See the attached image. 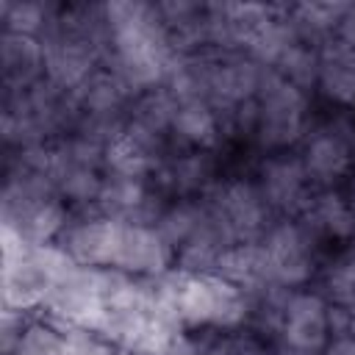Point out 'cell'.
Wrapping results in <instances>:
<instances>
[{
  "instance_id": "obj_1",
  "label": "cell",
  "mask_w": 355,
  "mask_h": 355,
  "mask_svg": "<svg viewBox=\"0 0 355 355\" xmlns=\"http://www.w3.org/2000/svg\"><path fill=\"white\" fill-rule=\"evenodd\" d=\"M105 58L103 67L116 72L133 92L144 94L166 83L180 58L155 3L114 0L103 3Z\"/></svg>"
},
{
  "instance_id": "obj_2",
  "label": "cell",
  "mask_w": 355,
  "mask_h": 355,
  "mask_svg": "<svg viewBox=\"0 0 355 355\" xmlns=\"http://www.w3.org/2000/svg\"><path fill=\"white\" fill-rule=\"evenodd\" d=\"M58 247L80 266L114 269L147 280L161 277L175 263L169 244L153 225L125 222L97 211L69 222L58 239Z\"/></svg>"
},
{
  "instance_id": "obj_3",
  "label": "cell",
  "mask_w": 355,
  "mask_h": 355,
  "mask_svg": "<svg viewBox=\"0 0 355 355\" xmlns=\"http://www.w3.org/2000/svg\"><path fill=\"white\" fill-rule=\"evenodd\" d=\"M155 291L183 330H236L250 319V297L216 272L169 269Z\"/></svg>"
},
{
  "instance_id": "obj_4",
  "label": "cell",
  "mask_w": 355,
  "mask_h": 355,
  "mask_svg": "<svg viewBox=\"0 0 355 355\" xmlns=\"http://www.w3.org/2000/svg\"><path fill=\"white\" fill-rule=\"evenodd\" d=\"M75 261L58 244H28L3 227V305L14 313L44 308Z\"/></svg>"
},
{
  "instance_id": "obj_5",
  "label": "cell",
  "mask_w": 355,
  "mask_h": 355,
  "mask_svg": "<svg viewBox=\"0 0 355 355\" xmlns=\"http://www.w3.org/2000/svg\"><path fill=\"white\" fill-rule=\"evenodd\" d=\"M308 133V97L272 69L252 100V130L250 136L263 150H286Z\"/></svg>"
},
{
  "instance_id": "obj_6",
  "label": "cell",
  "mask_w": 355,
  "mask_h": 355,
  "mask_svg": "<svg viewBox=\"0 0 355 355\" xmlns=\"http://www.w3.org/2000/svg\"><path fill=\"white\" fill-rule=\"evenodd\" d=\"M205 205L211 216L219 222V227L227 233L233 244L239 241H261L272 222V208L266 205L261 189L244 178H230V180H216L205 191Z\"/></svg>"
},
{
  "instance_id": "obj_7",
  "label": "cell",
  "mask_w": 355,
  "mask_h": 355,
  "mask_svg": "<svg viewBox=\"0 0 355 355\" xmlns=\"http://www.w3.org/2000/svg\"><path fill=\"white\" fill-rule=\"evenodd\" d=\"M275 355H324L330 341V305L316 291H288L275 324Z\"/></svg>"
},
{
  "instance_id": "obj_8",
  "label": "cell",
  "mask_w": 355,
  "mask_h": 355,
  "mask_svg": "<svg viewBox=\"0 0 355 355\" xmlns=\"http://www.w3.org/2000/svg\"><path fill=\"white\" fill-rule=\"evenodd\" d=\"M300 161L313 186L330 189L355 166V125L344 116H336L308 130Z\"/></svg>"
},
{
  "instance_id": "obj_9",
  "label": "cell",
  "mask_w": 355,
  "mask_h": 355,
  "mask_svg": "<svg viewBox=\"0 0 355 355\" xmlns=\"http://www.w3.org/2000/svg\"><path fill=\"white\" fill-rule=\"evenodd\" d=\"M277 286H305L316 272V241L297 219H280L261 239Z\"/></svg>"
},
{
  "instance_id": "obj_10",
  "label": "cell",
  "mask_w": 355,
  "mask_h": 355,
  "mask_svg": "<svg viewBox=\"0 0 355 355\" xmlns=\"http://www.w3.org/2000/svg\"><path fill=\"white\" fill-rule=\"evenodd\" d=\"M255 186L261 189L266 205L275 214H288V216H297L313 194V183L308 180L300 155H288V153H275L263 158Z\"/></svg>"
},
{
  "instance_id": "obj_11",
  "label": "cell",
  "mask_w": 355,
  "mask_h": 355,
  "mask_svg": "<svg viewBox=\"0 0 355 355\" xmlns=\"http://www.w3.org/2000/svg\"><path fill=\"white\" fill-rule=\"evenodd\" d=\"M166 205L158 200V194L150 189V180L144 178H125L105 172L100 197L92 211L125 219V222H139V225H155Z\"/></svg>"
},
{
  "instance_id": "obj_12",
  "label": "cell",
  "mask_w": 355,
  "mask_h": 355,
  "mask_svg": "<svg viewBox=\"0 0 355 355\" xmlns=\"http://www.w3.org/2000/svg\"><path fill=\"white\" fill-rule=\"evenodd\" d=\"M161 164H164V141L139 130L130 122L105 144V172L153 180Z\"/></svg>"
},
{
  "instance_id": "obj_13",
  "label": "cell",
  "mask_w": 355,
  "mask_h": 355,
  "mask_svg": "<svg viewBox=\"0 0 355 355\" xmlns=\"http://www.w3.org/2000/svg\"><path fill=\"white\" fill-rule=\"evenodd\" d=\"M153 183L175 200H197L216 183V164L208 150H186L164 158Z\"/></svg>"
},
{
  "instance_id": "obj_14",
  "label": "cell",
  "mask_w": 355,
  "mask_h": 355,
  "mask_svg": "<svg viewBox=\"0 0 355 355\" xmlns=\"http://www.w3.org/2000/svg\"><path fill=\"white\" fill-rule=\"evenodd\" d=\"M313 241H352L355 239V208L349 200L333 189H319L311 194L305 208L294 216Z\"/></svg>"
},
{
  "instance_id": "obj_15",
  "label": "cell",
  "mask_w": 355,
  "mask_h": 355,
  "mask_svg": "<svg viewBox=\"0 0 355 355\" xmlns=\"http://www.w3.org/2000/svg\"><path fill=\"white\" fill-rule=\"evenodd\" d=\"M216 275H222L225 280H230L233 286H239L250 300L275 288V277L269 269V258L263 250V241H239L230 244L222 258L214 266Z\"/></svg>"
},
{
  "instance_id": "obj_16",
  "label": "cell",
  "mask_w": 355,
  "mask_h": 355,
  "mask_svg": "<svg viewBox=\"0 0 355 355\" xmlns=\"http://www.w3.org/2000/svg\"><path fill=\"white\" fill-rule=\"evenodd\" d=\"M0 67L6 94L25 92L44 80V47L36 36L3 33L0 42Z\"/></svg>"
},
{
  "instance_id": "obj_17",
  "label": "cell",
  "mask_w": 355,
  "mask_h": 355,
  "mask_svg": "<svg viewBox=\"0 0 355 355\" xmlns=\"http://www.w3.org/2000/svg\"><path fill=\"white\" fill-rule=\"evenodd\" d=\"M322 94L338 105H355V50L338 39H327L319 47V80Z\"/></svg>"
},
{
  "instance_id": "obj_18",
  "label": "cell",
  "mask_w": 355,
  "mask_h": 355,
  "mask_svg": "<svg viewBox=\"0 0 355 355\" xmlns=\"http://www.w3.org/2000/svg\"><path fill=\"white\" fill-rule=\"evenodd\" d=\"M222 119L205 100H178L172 136L186 144V150H214L222 139Z\"/></svg>"
},
{
  "instance_id": "obj_19",
  "label": "cell",
  "mask_w": 355,
  "mask_h": 355,
  "mask_svg": "<svg viewBox=\"0 0 355 355\" xmlns=\"http://www.w3.org/2000/svg\"><path fill=\"white\" fill-rule=\"evenodd\" d=\"M349 3H302V6H288V22L294 33L313 44L322 47L327 39L336 36V28L344 17Z\"/></svg>"
},
{
  "instance_id": "obj_20",
  "label": "cell",
  "mask_w": 355,
  "mask_h": 355,
  "mask_svg": "<svg viewBox=\"0 0 355 355\" xmlns=\"http://www.w3.org/2000/svg\"><path fill=\"white\" fill-rule=\"evenodd\" d=\"M275 75L288 80L291 86L308 92L319 80V47L302 42L300 36L277 55V61L269 67Z\"/></svg>"
},
{
  "instance_id": "obj_21",
  "label": "cell",
  "mask_w": 355,
  "mask_h": 355,
  "mask_svg": "<svg viewBox=\"0 0 355 355\" xmlns=\"http://www.w3.org/2000/svg\"><path fill=\"white\" fill-rule=\"evenodd\" d=\"M55 8L58 6H47V3L6 0V3H0V17L6 22V33H25V36L42 39V33L47 31Z\"/></svg>"
},
{
  "instance_id": "obj_22",
  "label": "cell",
  "mask_w": 355,
  "mask_h": 355,
  "mask_svg": "<svg viewBox=\"0 0 355 355\" xmlns=\"http://www.w3.org/2000/svg\"><path fill=\"white\" fill-rule=\"evenodd\" d=\"M211 336L197 344L200 355H275V349H269L263 341H258L250 333H239L236 330H208Z\"/></svg>"
},
{
  "instance_id": "obj_23",
  "label": "cell",
  "mask_w": 355,
  "mask_h": 355,
  "mask_svg": "<svg viewBox=\"0 0 355 355\" xmlns=\"http://www.w3.org/2000/svg\"><path fill=\"white\" fill-rule=\"evenodd\" d=\"M333 39H338L341 44H347V47L355 50V3L347 6V11H344V17H341V22H338Z\"/></svg>"
},
{
  "instance_id": "obj_24",
  "label": "cell",
  "mask_w": 355,
  "mask_h": 355,
  "mask_svg": "<svg viewBox=\"0 0 355 355\" xmlns=\"http://www.w3.org/2000/svg\"><path fill=\"white\" fill-rule=\"evenodd\" d=\"M347 200H349V205L355 208V175H352V186H349V197H347Z\"/></svg>"
}]
</instances>
